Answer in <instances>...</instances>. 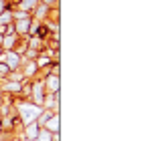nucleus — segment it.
I'll list each match as a JSON object with an SVG mask.
<instances>
[{
  "instance_id": "nucleus-1",
  "label": "nucleus",
  "mask_w": 150,
  "mask_h": 141,
  "mask_svg": "<svg viewBox=\"0 0 150 141\" xmlns=\"http://www.w3.org/2000/svg\"><path fill=\"white\" fill-rule=\"evenodd\" d=\"M20 111H23V117H25V121H31L33 119V117H35V113H37V107H23V109H20Z\"/></svg>"
},
{
  "instance_id": "nucleus-2",
  "label": "nucleus",
  "mask_w": 150,
  "mask_h": 141,
  "mask_svg": "<svg viewBox=\"0 0 150 141\" xmlns=\"http://www.w3.org/2000/svg\"><path fill=\"white\" fill-rule=\"evenodd\" d=\"M8 63H10V65H12V69H14V67H16V63H18V59L10 55V57H8Z\"/></svg>"
}]
</instances>
